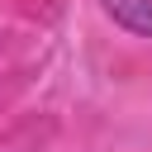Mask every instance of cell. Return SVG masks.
<instances>
[{"label": "cell", "instance_id": "cell-1", "mask_svg": "<svg viewBox=\"0 0 152 152\" xmlns=\"http://www.w3.org/2000/svg\"><path fill=\"white\" fill-rule=\"evenodd\" d=\"M100 10L114 19V28L152 43V0H100Z\"/></svg>", "mask_w": 152, "mask_h": 152}]
</instances>
